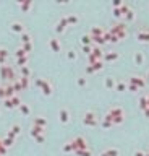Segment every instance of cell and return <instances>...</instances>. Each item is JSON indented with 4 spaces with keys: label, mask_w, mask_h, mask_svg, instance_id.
Here are the masks:
<instances>
[{
    "label": "cell",
    "mask_w": 149,
    "mask_h": 156,
    "mask_svg": "<svg viewBox=\"0 0 149 156\" xmlns=\"http://www.w3.org/2000/svg\"><path fill=\"white\" fill-rule=\"evenodd\" d=\"M21 47H23V49H25L26 52H31V50H33V44H21Z\"/></svg>",
    "instance_id": "44"
},
{
    "label": "cell",
    "mask_w": 149,
    "mask_h": 156,
    "mask_svg": "<svg viewBox=\"0 0 149 156\" xmlns=\"http://www.w3.org/2000/svg\"><path fill=\"white\" fill-rule=\"evenodd\" d=\"M123 18H125V21H133V20H135V11L130 10V11H128V13L125 15Z\"/></svg>",
    "instance_id": "38"
},
{
    "label": "cell",
    "mask_w": 149,
    "mask_h": 156,
    "mask_svg": "<svg viewBox=\"0 0 149 156\" xmlns=\"http://www.w3.org/2000/svg\"><path fill=\"white\" fill-rule=\"evenodd\" d=\"M148 80H149V73H148Z\"/></svg>",
    "instance_id": "57"
},
{
    "label": "cell",
    "mask_w": 149,
    "mask_h": 156,
    "mask_svg": "<svg viewBox=\"0 0 149 156\" xmlns=\"http://www.w3.org/2000/svg\"><path fill=\"white\" fill-rule=\"evenodd\" d=\"M19 81H21V86H23V90H28V88H29V81H31V78H26V77H19Z\"/></svg>",
    "instance_id": "31"
},
{
    "label": "cell",
    "mask_w": 149,
    "mask_h": 156,
    "mask_svg": "<svg viewBox=\"0 0 149 156\" xmlns=\"http://www.w3.org/2000/svg\"><path fill=\"white\" fill-rule=\"evenodd\" d=\"M120 55H118V52H106V55H104V60H107V62H114L117 60Z\"/></svg>",
    "instance_id": "17"
},
{
    "label": "cell",
    "mask_w": 149,
    "mask_h": 156,
    "mask_svg": "<svg viewBox=\"0 0 149 156\" xmlns=\"http://www.w3.org/2000/svg\"><path fill=\"white\" fill-rule=\"evenodd\" d=\"M133 60H135L136 65H141V63L144 62V55H143V52H136L135 57H133Z\"/></svg>",
    "instance_id": "25"
},
{
    "label": "cell",
    "mask_w": 149,
    "mask_h": 156,
    "mask_svg": "<svg viewBox=\"0 0 149 156\" xmlns=\"http://www.w3.org/2000/svg\"><path fill=\"white\" fill-rule=\"evenodd\" d=\"M11 85H13V88H15V91H16V93L23 91V86H21V81H19V78L13 80V81H11Z\"/></svg>",
    "instance_id": "29"
},
{
    "label": "cell",
    "mask_w": 149,
    "mask_h": 156,
    "mask_svg": "<svg viewBox=\"0 0 149 156\" xmlns=\"http://www.w3.org/2000/svg\"><path fill=\"white\" fill-rule=\"evenodd\" d=\"M146 156H149V153H146Z\"/></svg>",
    "instance_id": "58"
},
{
    "label": "cell",
    "mask_w": 149,
    "mask_h": 156,
    "mask_svg": "<svg viewBox=\"0 0 149 156\" xmlns=\"http://www.w3.org/2000/svg\"><path fill=\"white\" fill-rule=\"evenodd\" d=\"M13 143H15V140L11 138V137H8V135L2 138V145L5 146V148H11V146H13Z\"/></svg>",
    "instance_id": "19"
},
{
    "label": "cell",
    "mask_w": 149,
    "mask_h": 156,
    "mask_svg": "<svg viewBox=\"0 0 149 156\" xmlns=\"http://www.w3.org/2000/svg\"><path fill=\"white\" fill-rule=\"evenodd\" d=\"M83 122H84V125H89V127H96V125H99L97 115H96L94 111H86V114H84Z\"/></svg>",
    "instance_id": "4"
},
{
    "label": "cell",
    "mask_w": 149,
    "mask_h": 156,
    "mask_svg": "<svg viewBox=\"0 0 149 156\" xmlns=\"http://www.w3.org/2000/svg\"><path fill=\"white\" fill-rule=\"evenodd\" d=\"M33 125L44 127V129H46V127H47V119L42 117V115H37V117H34V124H33Z\"/></svg>",
    "instance_id": "15"
},
{
    "label": "cell",
    "mask_w": 149,
    "mask_h": 156,
    "mask_svg": "<svg viewBox=\"0 0 149 156\" xmlns=\"http://www.w3.org/2000/svg\"><path fill=\"white\" fill-rule=\"evenodd\" d=\"M0 145H2V138H0Z\"/></svg>",
    "instance_id": "56"
},
{
    "label": "cell",
    "mask_w": 149,
    "mask_h": 156,
    "mask_svg": "<svg viewBox=\"0 0 149 156\" xmlns=\"http://www.w3.org/2000/svg\"><path fill=\"white\" fill-rule=\"evenodd\" d=\"M114 17H115V18L123 17V15H122V11H120V8H114Z\"/></svg>",
    "instance_id": "48"
},
{
    "label": "cell",
    "mask_w": 149,
    "mask_h": 156,
    "mask_svg": "<svg viewBox=\"0 0 149 156\" xmlns=\"http://www.w3.org/2000/svg\"><path fill=\"white\" fill-rule=\"evenodd\" d=\"M18 109H19V112H21L23 115H29L31 114V109H29V106H28V104H21Z\"/></svg>",
    "instance_id": "27"
},
{
    "label": "cell",
    "mask_w": 149,
    "mask_h": 156,
    "mask_svg": "<svg viewBox=\"0 0 149 156\" xmlns=\"http://www.w3.org/2000/svg\"><path fill=\"white\" fill-rule=\"evenodd\" d=\"M86 73H88V75H92V73H96L94 67H92V65H88V67H86Z\"/></svg>",
    "instance_id": "45"
},
{
    "label": "cell",
    "mask_w": 149,
    "mask_h": 156,
    "mask_svg": "<svg viewBox=\"0 0 149 156\" xmlns=\"http://www.w3.org/2000/svg\"><path fill=\"white\" fill-rule=\"evenodd\" d=\"M112 5H114V8H120V7L123 5V2H122V0H115V2L112 3Z\"/></svg>",
    "instance_id": "47"
},
{
    "label": "cell",
    "mask_w": 149,
    "mask_h": 156,
    "mask_svg": "<svg viewBox=\"0 0 149 156\" xmlns=\"http://www.w3.org/2000/svg\"><path fill=\"white\" fill-rule=\"evenodd\" d=\"M31 39H33V38H31L29 33H23L21 34V44H29Z\"/></svg>",
    "instance_id": "33"
},
{
    "label": "cell",
    "mask_w": 149,
    "mask_h": 156,
    "mask_svg": "<svg viewBox=\"0 0 149 156\" xmlns=\"http://www.w3.org/2000/svg\"><path fill=\"white\" fill-rule=\"evenodd\" d=\"M128 83H131V85H136L139 90H141V88H146V78L138 77V75H133V77H130Z\"/></svg>",
    "instance_id": "6"
},
{
    "label": "cell",
    "mask_w": 149,
    "mask_h": 156,
    "mask_svg": "<svg viewBox=\"0 0 149 156\" xmlns=\"http://www.w3.org/2000/svg\"><path fill=\"white\" fill-rule=\"evenodd\" d=\"M0 99H5V86L0 85Z\"/></svg>",
    "instance_id": "50"
},
{
    "label": "cell",
    "mask_w": 149,
    "mask_h": 156,
    "mask_svg": "<svg viewBox=\"0 0 149 156\" xmlns=\"http://www.w3.org/2000/svg\"><path fill=\"white\" fill-rule=\"evenodd\" d=\"M19 133H21V127H19L18 124H13L11 129L8 130V137H11L13 140H16V135H19Z\"/></svg>",
    "instance_id": "13"
},
{
    "label": "cell",
    "mask_w": 149,
    "mask_h": 156,
    "mask_svg": "<svg viewBox=\"0 0 149 156\" xmlns=\"http://www.w3.org/2000/svg\"><path fill=\"white\" fill-rule=\"evenodd\" d=\"M18 5H19V8H21L23 11H26V13H28V11L31 10V7H33V2L28 0V2H21V3H18Z\"/></svg>",
    "instance_id": "24"
},
{
    "label": "cell",
    "mask_w": 149,
    "mask_h": 156,
    "mask_svg": "<svg viewBox=\"0 0 149 156\" xmlns=\"http://www.w3.org/2000/svg\"><path fill=\"white\" fill-rule=\"evenodd\" d=\"M29 75H31V70H29V67H23L21 69V77H26V78H29Z\"/></svg>",
    "instance_id": "39"
},
{
    "label": "cell",
    "mask_w": 149,
    "mask_h": 156,
    "mask_svg": "<svg viewBox=\"0 0 149 156\" xmlns=\"http://www.w3.org/2000/svg\"><path fill=\"white\" fill-rule=\"evenodd\" d=\"M104 119L114 122V125H120V124L125 121V112H123V109L120 106H114V107H110V109L107 111V114H106Z\"/></svg>",
    "instance_id": "1"
},
{
    "label": "cell",
    "mask_w": 149,
    "mask_h": 156,
    "mask_svg": "<svg viewBox=\"0 0 149 156\" xmlns=\"http://www.w3.org/2000/svg\"><path fill=\"white\" fill-rule=\"evenodd\" d=\"M81 44H83V46H92V36L91 34L81 36Z\"/></svg>",
    "instance_id": "23"
},
{
    "label": "cell",
    "mask_w": 149,
    "mask_h": 156,
    "mask_svg": "<svg viewBox=\"0 0 149 156\" xmlns=\"http://www.w3.org/2000/svg\"><path fill=\"white\" fill-rule=\"evenodd\" d=\"M136 39H138L139 42H143V44L149 42V29H139L138 34H136Z\"/></svg>",
    "instance_id": "9"
},
{
    "label": "cell",
    "mask_w": 149,
    "mask_h": 156,
    "mask_svg": "<svg viewBox=\"0 0 149 156\" xmlns=\"http://www.w3.org/2000/svg\"><path fill=\"white\" fill-rule=\"evenodd\" d=\"M144 115H146V117H149V107H148L146 111H144Z\"/></svg>",
    "instance_id": "53"
},
{
    "label": "cell",
    "mask_w": 149,
    "mask_h": 156,
    "mask_svg": "<svg viewBox=\"0 0 149 156\" xmlns=\"http://www.w3.org/2000/svg\"><path fill=\"white\" fill-rule=\"evenodd\" d=\"M28 62H29V55H25V57H19V59H16V65H19V69L26 67V65H28Z\"/></svg>",
    "instance_id": "21"
},
{
    "label": "cell",
    "mask_w": 149,
    "mask_h": 156,
    "mask_svg": "<svg viewBox=\"0 0 149 156\" xmlns=\"http://www.w3.org/2000/svg\"><path fill=\"white\" fill-rule=\"evenodd\" d=\"M3 104H5L7 109H15V106H13V102H11V99H5V101H3Z\"/></svg>",
    "instance_id": "42"
},
{
    "label": "cell",
    "mask_w": 149,
    "mask_h": 156,
    "mask_svg": "<svg viewBox=\"0 0 149 156\" xmlns=\"http://www.w3.org/2000/svg\"><path fill=\"white\" fill-rule=\"evenodd\" d=\"M5 153H7V148L3 145H0V154H5Z\"/></svg>",
    "instance_id": "52"
},
{
    "label": "cell",
    "mask_w": 149,
    "mask_h": 156,
    "mask_svg": "<svg viewBox=\"0 0 149 156\" xmlns=\"http://www.w3.org/2000/svg\"><path fill=\"white\" fill-rule=\"evenodd\" d=\"M89 34L92 36V38H102V36L106 34V31H104L100 26H92V28H91V33H89Z\"/></svg>",
    "instance_id": "14"
},
{
    "label": "cell",
    "mask_w": 149,
    "mask_h": 156,
    "mask_svg": "<svg viewBox=\"0 0 149 156\" xmlns=\"http://www.w3.org/2000/svg\"><path fill=\"white\" fill-rule=\"evenodd\" d=\"M107 156H120V151H118V148H107L106 151H104Z\"/></svg>",
    "instance_id": "26"
},
{
    "label": "cell",
    "mask_w": 149,
    "mask_h": 156,
    "mask_svg": "<svg viewBox=\"0 0 149 156\" xmlns=\"http://www.w3.org/2000/svg\"><path fill=\"white\" fill-rule=\"evenodd\" d=\"M146 98H148V102H149V93H148V94H146Z\"/></svg>",
    "instance_id": "54"
},
{
    "label": "cell",
    "mask_w": 149,
    "mask_h": 156,
    "mask_svg": "<svg viewBox=\"0 0 149 156\" xmlns=\"http://www.w3.org/2000/svg\"><path fill=\"white\" fill-rule=\"evenodd\" d=\"M0 111H2V109H0Z\"/></svg>",
    "instance_id": "59"
},
{
    "label": "cell",
    "mask_w": 149,
    "mask_h": 156,
    "mask_svg": "<svg viewBox=\"0 0 149 156\" xmlns=\"http://www.w3.org/2000/svg\"><path fill=\"white\" fill-rule=\"evenodd\" d=\"M0 77H2V80H7L8 83H11L13 80H16L11 65H0Z\"/></svg>",
    "instance_id": "2"
},
{
    "label": "cell",
    "mask_w": 149,
    "mask_h": 156,
    "mask_svg": "<svg viewBox=\"0 0 149 156\" xmlns=\"http://www.w3.org/2000/svg\"><path fill=\"white\" fill-rule=\"evenodd\" d=\"M49 46H50V49L54 52L62 50V42H60V39H57V38H50L49 39Z\"/></svg>",
    "instance_id": "11"
},
{
    "label": "cell",
    "mask_w": 149,
    "mask_h": 156,
    "mask_svg": "<svg viewBox=\"0 0 149 156\" xmlns=\"http://www.w3.org/2000/svg\"><path fill=\"white\" fill-rule=\"evenodd\" d=\"M44 81H46L44 78H36V80H34V83H36V86H37V88H42Z\"/></svg>",
    "instance_id": "43"
},
{
    "label": "cell",
    "mask_w": 149,
    "mask_h": 156,
    "mask_svg": "<svg viewBox=\"0 0 149 156\" xmlns=\"http://www.w3.org/2000/svg\"><path fill=\"white\" fill-rule=\"evenodd\" d=\"M76 83H78V86H81V88H84L88 85V80L84 78V77H79L78 80H76Z\"/></svg>",
    "instance_id": "41"
},
{
    "label": "cell",
    "mask_w": 149,
    "mask_h": 156,
    "mask_svg": "<svg viewBox=\"0 0 149 156\" xmlns=\"http://www.w3.org/2000/svg\"><path fill=\"white\" fill-rule=\"evenodd\" d=\"M128 90H130V91H133V93H136V91H138L139 88L136 86V85H131V83H128Z\"/></svg>",
    "instance_id": "46"
},
{
    "label": "cell",
    "mask_w": 149,
    "mask_h": 156,
    "mask_svg": "<svg viewBox=\"0 0 149 156\" xmlns=\"http://www.w3.org/2000/svg\"><path fill=\"white\" fill-rule=\"evenodd\" d=\"M100 156H107V154L106 153H100Z\"/></svg>",
    "instance_id": "55"
},
{
    "label": "cell",
    "mask_w": 149,
    "mask_h": 156,
    "mask_svg": "<svg viewBox=\"0 0 149 156\" xmlns=\"http://www.w3.org/2000/svg\"><path fill=\"white\" fill-rule=\"evenodd\" d=\"M78 156H92V153H91V150L88 148V150H78V151H75Z\"/></svg>",
    "instance_id": "36"
},
{
    "label": "cell",
    "mask_w": 149,
    "mask_h": 156,
    "mask_svg": "<svg viewBox=\"0 0 149 156\" xmlns=\"http://www.w3.org/2000/svg\"><path fill=\"white\" fill-rule=\"evenodd\" d=\"M115 90L118 91V93H123V91H127V90H128V83H125V81H117Z\"/></svg>",
    "instance_id": "22"
},
{
    "label": "cell",
    "mask_w": 149,
    "mask_h": 156,
    "mask_svg": "<svg viewBox=\"0 0 149 156\" xmlns=\"http://www.w3.org/2000/svg\"><path fill=\"white\" fill-rule=\"evenodd\" d=\"M114 125V122H110V121H107V119H104L102 122H100V127H102L104 130H107V129H110V127Z\"/></svg>",
    "instance_id": "35"
},
{
    "label": "cell",
    "mask_w": 149,
    "mask_h": 156,
    "mask_svg": "<svg viewBox=\"0 0 149 156\" xmlns=\"http://www.w3.org/2000/svg\"><path fill=\"white\" fill-rule=\"evenodd\" d=\"M62 151H63V153H73V151H75V148H73V145H71V142L65 143V145L62 146Z\"/></svg>",
    "instance_id": "28"
},
{
    "label": "cell",
    "mask_w": 149,
    "mask_h": 156,
    "mask_svg": "<svg viewBox=\"0 0 149 156\" xmlns=\"http://www.w3.org/2000/svg\"><path fill=\"white\" fill-rule=\"evenodd\" d=\"M133 156H146V153H143V151H135Z\"/></svg>",
    "instance_id": "51"
},
{
    "label": "cell",
    "mask_w": 149,
    "mask_h": 156,
    "mask_svg": "<svg viewBox=\"0 0 149 156\" xmlns=\"http://www.w3.org/2000/svg\"><path fill=\"white\" fill-rule=\"evenodd\" d=\"M71 145H73L75 151L88 150V142H86V138H84V137H81V135H78V137H75L73 140H71Z\"/></svg>",
    "instance_id": "5"
},
{
    "label": "cell",
    "mask_w": 149,
    "mask_h": 156,
    "mask_svg": "<svg viewBox=\"0 0 149 156\" xmlns=\"http://www.w3.org/2000/svg\"><path fill=\"white\" fill-rule=\"evenodd\" d=\"M67 21H68V25H76L79 21V18H78V15H68Z\"/></svg>",
    "instance_id": "30"
},
{
    "label": "cell",
    "mask_w": 149,
    "mask_h": 156,
    "mask_svg": "<svg viewBox=\"0 0 149 156\" xmlns=\"http://www.w3.org/2000/svg\"><path fill=\"white\" fill-rule=\"evenodd\" d=\"M110 33L115 34L118 39H125V38H127V34H128L127 33V25H125V23H117V25L110 29Z\"/></svg>",
    "instance_id": "3"
},
{
    "label": "cell",
    "mask_w": 149,
    "mask_h": 156,
    "mask_svg": "<svg viewBox=\"0 0 149 156\" xmlns=\"http://www.w3.org/2000/svg\"><path fill=\"white\" fill-rule=\"evenodd\" d=\"M67 26H68V21H67V17H63V18H60L58 21H57V25H55V33H58V34H62L63 31L67 29Z\"/></svg>",
    "instance_id": "8"
},
{
    "label": "cell",
    "mask_w": 149,
    "mask_h": 156,
    "mask_svg": "<svg viewBox=\"0 0 149 156\" xmlns=\"http://www.w3.org/2000/svg\"><path fill=\"white\" fill-rule=\"evenodd\" d=\"M104 85H106L107 90H115V85H117V81L112 77H107L106 80H104Z\"/></svg>",
    "instance_id": "18"
},
{
    "label": "cell",
    "mask_w": 149,
    "mask_h": 156,
    "mask_svg": "<svg viewBox=\"0 0 149 156\" xmlns=\"http://www.w3.org/2000/svg\"><path fill=\"white\" fill-rule=\"evenodd\" d=\"M11 102H13V106H15V107H19V106L23 104V102H21V99H19V96H16V94H15L13 98H11Z\"/></svg>",
    "instance_id": "37"
},
{
    "label": "cell",
    "mask_w": 149,
    "mask_h": 156,
    "mask_svg": "<svg viewBox=\"0 0 149 156\" xmlns=\"http://www.w3.org/2000/svg\"><path fill=\"white\" fill-rule=\"evenodd\" d=\"M44 127H37V125H33L31 127V137H37V135H44Z\"/></svg>",
    "instance_id": "16"
},
{
    "label": "cell",
    "mask_w": 149,
    "mask_h": 156,
    "mask_svg": "<svg viewBox=\"0 0 149 156\" xmlns=\"http://www.w3.org/2000/svg\"><path fill=\"white\" fill-rule=\"evenodd\" d=\"M67 57H68V60H76L78 54H76V50H75V49H70V50L67 52Z\"/></svg>",
    "instance_id": "34"
},
{
    "label": "cell",
    "mask_w": 149,
    "mask_h": 156,
    "mask_svg": "<svg viewBox=\"0 0 149 156\" xmlns=\"http://www.w3.org/2000/svg\"><path fill=\"white\" fill-rule=\"evenodd\" d=\"M138 102H139V107H141V111H143V112L149 107V102H148V98H146V96H141Z\"/></svg>",
    "instance_id": "20"
},
{
    "label": "cell",
    "mask_w": 149,
    "mask_h": 156,
    "mask_svg": "<svg viewBox=\"0 0 149 156\" xmlns=\"http://www.w3.org/2000/svg\"><path fill=\"white\" fill-rule=\"evenodd\" d=\"M41 91H42V94H44V96H50V94H52L54 88H52V83L49 81V80H46V81H44V85H42V88H41Z\"/></svg>",
    "instance_id": "12"
},
{
    "label": "cell",
    "mask_w": 149,
    "mask_h": 156,
    "mask_svg": "<svg viewBox=\"0 0 149 156\" xmlns=\"http://www.w3.org/2000/svg\"><path fill=\"white\" fill-rule=\"evenodd\" d=\"M10 29L13 31V33L19 34V36H21L23 33H26V31H25V25H23L21 21H13V23L10 25Z\"/></svg>",
    "instance_id": "7"
},
{
    "label": "cell",
    "mask_w": 149,
    "mask_h": 156,
    "mask_svg": "<svg viewBox=\"0 0 149 156\" xmlns=\"http://www.w3.org/2000/svg\"><path fill=\"white\" fill-rule=\"evenodd\" d=\"M34 140L37 143H44V140H46V137H44V135H37V137H34Z\"/></svg>",
    "instance_id": "49"
},
{
    "label": "cell",
    "mask_w": 149,
    "mask_h": 156,
    "mask_svg": "<svg viewBox=\"0 0 149 156\" xmlns=\"http://www.w3.org/2000/svg\"><path fill=\"white\" fill-rule=\"evenodd\" d=\"M92 67H94V70H96V72H99V70H102V69H104V62H102V60H97L96 63H92Z\"/></svg>",
    "instance_id": "40"
},
{
    "label": "cell",
    "mask_w": 149,
    "mask_h": 156,
    "mask_svg": "<svg viewBox=\"0 0 149 156\" xmlns=\"http://www.w3.org/2000/svg\"><path fill=\"white\" fill-rule=\"evenodd\" d=\"M58 119L62 124H68L70 122V112H68L67 107H62V109L58 111Z\"/></svg>",
    "instance_id": "10"
},
{
    "label": "cell",
    "mask_w": 149,
    "mask_h": 156,
    "mask_svg": "<svg viewBox=\"0 0 149 156\" xmlns=\"http://www.w3.org/2000/svg\"><path fill=\"white\" fill-rule=\"evenodd\" d=\"M25 55H28V52L23 49V47H18L16 50H15V57L19 59V57H25Z\"/></svg>",
    "instance_id": "32"
}]
</instances>
